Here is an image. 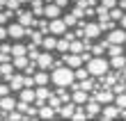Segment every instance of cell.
Returning <instances> with one entry per match:
<instances>
[{
	"mask_svg": "<svg viewBox=\"0 0 126 121\" xmlns=\"http://www.w3.org/2000/svg\"><path fill=\"white\" fill-rule=\"evenodd\" d=\"M73 80H76V75H73L71 66H66V64L53 66V71H50V82H53L55 87H71Z\"/></svg>",
	"mask_w": 126,
	"mask_h": 121,
	"instance_id": "cell-1",
	"label": "cell"
},
{
	"mask_svg": "<svg viewBox=\"0 0 126 121\" xmlns=\"http://www.w3.org/2000/svg\"><path fill=\"white\" fill-rule=\"evenodd\" d=\"M87 71H90V75H94V78H101V75H106L110 71V59H106L103 55H92V59L85 64Z\"/></svg>",
	"mask_w": 126,
	"mask_h": 121,
	"instance_id": "cell-2",
	"label": "cell"
},
{
	"mask_svg": "<svg viewBox=\"0 0 126 121\" xmlns=\"http://www.w3.org/2000/svg\"><path fill=\"white\" fill-rule=\"evenodd\" d=\"M78 25L83 27L85 37H87V39H92V41H96V39L103 34V32H101V25H99V21H96V23H90V21H78Z\"/></svg>",
	"mask_w": 126,
	"mask_h": 121,
	"instance_id": "cell-3",
	"label": "cell"
},
{
	"mask_svg": "<svg viewBox=\"0 0 126 121\" xmlns=\"http://www.w3.org/2000/svg\"><path fill=\"white\" fill-rule=\"evenodd\" d=\"M92 98H96L101 105H106V103H112V101H115V92H112L110 87H101V85H99V87L92 92Z\"/></svg>",
	"mask_w": 126,
	"mask_h": 121,
	"instance_id": "cell-4",
	"label": "cell"
},
{
	"mask_svg": "<svg viewBox=\"0 0 126 121\" xmlns=\"http://www.w3.org/2000/svg\"><path fill=\"white\" fill-rule=\"evenodd\" d=\"M119 114H122V110L115 105V101L112 103H106L101 108V114H99V119H103V121H112V119H119Z\"/></svg>",
	"mask_w": 126,
	"mask_h": 121,
	"instance_id": "cell-5",
	"label": "cell"
},
{
	"mask_svg": "<svg viewBox=\"0 0 126 121\" xmlns=\"http://www.w3.org/2000/svg\"><path fill=\"white\" fill-rule=\"evenodd\" d=\"M7 37H9V39L21 41V39L25 37V25H21L18 21H9V23H7Z\"/></svg>",
	"mask_w": 126,
	"mask_h": 121,
	"instance_id": "cell-6",
	"label": "cell"
},
{
	"mask_svg": "<svg viewBox=\"0 0 126 121\" xmlns=\"http://www.w3.org/2000/svg\"><path fill=\"white\" fill-rule=\"evenodd\" d=\"M66 30H69V27H66V23L62 21V16H57V18H50V21H48V32H50V34L62 37Z\"/></svg>",
	"mask_w": 126,
	"mask_h": 121,
	"instance_id": "cell-7",
	"label": "cell"
},
{
	"mask_svg": "<svg viewBox=\"0 0 126 121\" xmlns=\"http://www.w3.org/2000/svg\"><path fill=\"white\" fill-rule=\"evenodd\" d=\"M37 62V69H44V71H48V69H53V55H50V50H41L39 53V57L34 59Z\"/></svg>",
	"mask_w": 126,
	"mask_h": 121,
	"instance_id": "cell-8",
	"label": "cell"
},
{
	"mask_svg": "<svg viewBox=\"0 0 126 121\" xmlns=\"http://www.w3.org/2000/svg\"><path fill=\"white\" fill-rule=\"evenodd\" d=\"M106 41H108V43H126V30H124V27H119V25L112 27V30L108 32Z\"/></svg>",
	"mask_w": 126,
	"mask_h": 121,
	"instance_id": "cell-9",
	"label": "cell"
},
{
	"mask_svg": "<svg viewBox=\"0 0 126 121\" xmlns=\"http://www.w3.org/2000/svg\"><path fill=\"white\" fill-rule=\"evenodd\" d=\"M60 59H62V64L71 66V69H78V66H83V57H80L78 53H62Z\"/></svg>",
	"mask_w": 126,
	"mask_h": 121,
	"instance_id": "cell-10",
	"label": "cell"
},
{
	"mask_svg": "<svg viewBox=\"0 0 126 121\" xmlns=\"http://www.w3.org/2000/svg\"><path fill=\"white\" fill-rule=\"evenodd\" d=\"M16 16H18V23H21V25H25V27H34L37 16H34L30 9H18V12H16Z\"/></svg>",
	"mask_w": 126,
	"mask_h": 121,
	"instance_id": "cell-11",
	"label": "cell"
},
{
	"mask_svg": "<svg viewBox=\"0 0 126 121\" xmlns=\"http://www.w3.org/2000/svg\"><path fill=\"white\" fill-rule=\"evenodd\" d=\"M44 16H46L48 21H50V18L62 16V7H60V5H55L53 0H50V2H44Z\"/></svg>",
	"mask_w": 126,
	"mask_h": 121,
	"instance_id": "cell-12",
	"label": "cell"
},
{
	"mask_svg": "<svg viewBox=\"0 0 126 121\" xmlns=\"http://www.w3.org/2000/svg\"><path fill=\"white\" fill-rule=\"evenodd\" d=\"M101 108H103V105L96 101V98H92V96H90V101L85 103V112H87V117H90V119L99 117V114H101Z\"/></svg>",
	"mask_w": 126,
	"mask_h": 121,
	"instance_id": "cell-13",
	"label": "cell"
},
{
	"mask_svg": "<svg viewBox=\"0 0 126 121\" xmlns=\"http://www.w3.org/2000/svg\"><path fill=\"white\" fill-rule=\"evenodd\" d=\"M90 92H85V89H71V101L76 105H85L87 101H90Z\"/></svg>",
	"mask_w": 126,
	"mask_h": 121,
	"instance_id": "cell-14",
	"label": "cell"
},
{
	"mask_svg": "<svg viewBox=\"0 0 126 121\" xmlns=\"http://www.w3.org/2000/svg\"><path fill=\"white\" fill-rule=\"evenodd\" d=\"M57 114H55V110L50 108L48 103H44V105H39L37 108V119H55Z\"/></svg>",
	"mask_w": 126,
	"mask_h": 121,
	"instance_id": "cell-15",
	"label": "cell"
},
{
	"mask_svg": "<svg viewBox=\"0 0 126 121\" xmlns=\"http://www.w3.org/2000/svg\"><path fill=\"white\" fill-rule=\"evenodd\" d=\"M7 85H9L12 92H21L23 89V73H14L9 80H7Z\"/></svg>",
	"mask_w": 126,
	"mask_h": 121,
	"instance_id": "cell-16",
	"label": "cell"
},
{
	"mask_svg": "<svg viewBox=\"0 0 126 121\" xmlns=\"http://www.w3.org/2000/svg\"><path fill=\"white\" fill-rule=\"evenodd\" d=\"M16 98H14L12 94H7V96H2V98H0V110H5V112H12L14 108H16Z\"/></svg>",
	"mask_w": 126,
	"mask_h": 121,
	"instance_id": "cell-17",
	"label": "cell"
},
{
	"mask_svg": "<svg viewBox=\"0 0 126 121\" xmlns=\"http://www.w3.org/2000/svg\"><path fill=\"white\" fill-rule=\"evenodd\" d=\"M55 46H57V37H55V34H50V32H48V34H44V39H41V48L53 53Z\"/></svg>",
	"mask_w": 126,
	"mask_h": 121,
	"instance_id": "cell-18",
	"label": "cell"
},
{
	"mask_svg": "<svg viewBox=\"0 0 126 121\" xmlns=\"http://www.w3.org/2000/svg\"><path fill=\"white\" fill-rule=\"evenodd\" d=\"M14 73H16V69H14L12 59H9V62H2V64H0V75H2V80H5V82L9 80Z\"/></svg>",
	"mask_w": 126,
	"mask_h": 121,
	"instance_id": "cell-19",
	"label": "cell"
},
{
	"mask_svg": "<svg viewBox=\"0 0 126 121\" xmlns=\"http://www.w3.org/2000/svg\"><path fill=\"white\" fill-rule=\"evenodd\" d=\"M32 78H34V85H48V82H50L48 71H44V69H37L32 73Z\"/></svg>",
	"mask_w": 126,
	"mask_h": 121,
	"instance_id": "cell-20",
	"label": "cell"
},
{
	"mask_svg": "<svg viewBox=\"0 0 126 121\" xmlns=\"http://www.w3.org/2000/svg\"><path fill=\"white\" fill-rule=\"evenodd\" d=\"M12 64H14L16 71H23L25 66L30 64V57H28V55H16V57H12Z\"/></svg>",
	"mask_w": 126,
	"mask_h": 121,
	"instance_id": "cell-21",
	"label": "cell"
},
{
	"mask_svg": "<svg viewBox=\"0 0 126 121\" xmlns=\"http://www.w3.org/2000/svg\"><path fill=\"white\" fill-rule=\"evenodd\" d=\"M25 37H30V41H32V43H37V46H41L44 32H39V30H34V27H25Z\"/></svg>",
	"mask_w": 126,
	"mask_h": 121,
	"instance_id": "cell-22",
	"label": "cell"
},
{
	"mask_svg": "<svg viewBox=\"0 0 126 121\" xmlns=\"http://www.w3.org/2000/svg\"><path fill=\"white\" fill-rule=\"evenodd\" d=\"M34 87H23L18 92V101H28V103H34Z\"/></svg>",
	"mask_w": 126,
	"mask_h": 121,
	"instance_id": "cell-23",
	"label": "cell"
},
{
	"mask_svg": "<svg viewBox=\"0 0 126 121\" xmlns=\"http://www.w3.org/2000/svg\"><path fill=\"white\" fill-rule=\"evenodd\" d=\"M126 64V55L122 53V55H115V57H110V69H115V71H122V66Z\"/></svg>",
	"mask_w": 126,
	"mask_h": 121,
	"instance_id": "cell-24",
	"label": "cell"
},
{
	"mask_svg": "<svg viewBox=\"0 0 126 121\" xmlns=\"http://www.w3.org/2000/svg\"><path fill=\"white\" fill-rule=\"evenodd\" d=\"M69 39H66V37L62 34L60 37V39H57V46H55V53H60V55H62V53H69Z\"/></svg>",
	"mask_w": 126,
	"mask_h": 121,
	"instance_id": "cell-25",
	"label": "cell"
},
{
	"mask_svg": "<svg viewBox=\"0 0 126 121\" xmlns=\"http://www.w3.org/2000/svg\"><path fill=\"white\" fill-rule=\"evenodd\" d=\"M124 53V43H110L108 50H106V55L108 57H115V55H122Z\"/></svg>",
	"mask_w": 126,
	"mask_h": 121,
	"instance_id": "cell-26",
	"label": "cell"
},
{
	"mask_svg": "<svg viewBox=\"0 0 126 121\" xmlns=\"http://www.w3.org/2000/svg\"><path fill=\"white\" fill-rule=\"evenodd\" d=\"M30 12L34 14L37 18L44 16V2H41V0H32V2H30Z\"/></svg>",
	"mask_w": 126,
	"mask_h": 121,
	"instance_id": "cell-27",
	"label": "cell"
},
{
	"mask_svg": "<svg viewBox=\"0 0 126 121\" xmlns=\"http://www.w3.org/2000/svg\"><path fill=\"white\" fill-rule=\"evenodd\" d=\"M16 55H28V46L25 43H14L12 46V57H16Z\"/></svg>",
	"mask_w": 126,
	"mask_h": 121,
	"instance_id": "cell-28",
	"label": "cell"
},
{
	"mask_svg": "<svg viewBox=\"0 0 126 121\" xmlns=\"http://www.w3.org/2000/svg\"><path fill=\"white\" fill-rule=\"evenodd\" d=\"M99 25H101V32H110L112 27H117V21L106 18V21H99Z\"/></svg>",
	"mask_w": 126,
	"mask_h": 121,
	"instance_id": "cell-29",
	"label": "cell"
},
{
	"mask_svg": "<svg viewBox=\"0 0 126 121\" xmlns=\"http://www.w3.org/2000/svg\"><path fill=\"white\" fill-rule=\"evenodd\" d=\"M28 57H30L32 62H34L37 57H39V46H37V43H32V41L28 43Z\"/></svg>",
	"mask_w": 126,
	"mask_h": 121,
	"instance_id": "cell-30",
	"label": "cell"
},
{
	"mask_svg": "<svg viewBox=\"0 0 126 121\" xmlns=\"http://www.w3.org/2000/svg\"><path fill=\"white\" fill-rule=\"evenodd\" d=\"M115 105L119 110H126V92H122V94H115Z\"/></svg>",
	"mask_w": 126,
	"mask_h": 121,
	"instance_id": "cell-31",
	"label": "cell"
},
{
	"mask_svg": "<svg viewBox=\"0 0 126 121\" xmlns=\"http://www.w3.org/2000/svg\"><path fill=\"white\" fill-rule=\"evenodd\" d=\"M108 14H110V18H112V21H119L122 14H124V9H122V7H112V9H108Z\"/></svg>",
	"mask_w": 126,
	"mask_h": 121,
	"instance_id": "cell-32",
	"label": "cell"
},
{
	"mask_svg": "<svg viewBox=\"0 0 126 121\" xmlns=\"http://www.w3.org/2000/svg\"><path fill=\"white\" fill-rule=\"evenodd\" d=\"M62 21L66 23V27H73V25H78V21H80V18H76L73 14H66V16H62Z\"/></svg>",
	"mask_w": 126,
	"mask_h": 121,
	"instance_id": "cell-33",
	"label": "cell"
},
{
	"mask_svg": "<svg viewBox=\"0 0 126 121\" xmlns=\"http://www.w3.org/2000/svg\"><path fill=\"white\" fill-rule=\"evenodd\" d=\"M71 14H73L76 18H85V7H83V5H76V7L71 9Z\"/></svg>",
	"mask_w": 126,
	"mask_h": 121,
	"instance_id": "cell-34",
	"label": "cell"
},
{
	"mask_svg": "<svg viewBox=\"0 0 126 121\" xmlns=\"http://www.w3.org/2000/svg\"><path fill=\"white\" fill-rule=\"evenodd\" d=\"M99 5L106 9H112V7H117V0H99Z\"/></svg>",
	"mask_w": 126,
	"mask_h": 121,
	"instance_id": "cell-35",
	"label": "cell"
},
{
	"mask_svg": "<svg viewBox=\"0 0 126 121\" xmlns=\"http://www.w3.org/2000/svg\"><path fill=\"white\" fill-rule=\"evenodd\" d=\"M5 39H9L7 37V25H0V41H5Z\"/></svg>",
	"mask_w": 126,
	"mask_h": 121,
	"instance_id": "cell-36",
	"label": "cell"
},
{
	"mask_svg": "<svg viewBox=\"0 0 126 121\" xmlns=\"http://www.w3.org/2000/svg\"><path fill=\"white\" fill-rule=\"evenodd\" d=\"M9 59H12L9 53H2V50H0V64H2V62H9Z\"/></svg>",
	"mask_w": 126,
	"mask_h": 121,
	"instance_id": "cell-37",
	"label": "cell"
},
{
	"mask_svg": "<svg viewBox=\"0 0 126 121\" xmlns=\"http://www.w3.org/2000/svg\"><path fill=\"white\" fill-rule=\"evenodd\" d=\"M117 25H119V27H124V30H126V12L122 14V18H119V21H117Z\"/></svg>",
	"mask_w": 126,
	"mask_h": 121,
	"instance_id": "cell-38",
	"label": "cell"
},
{
	"mask_svg": "<svg viewBox=\"0 0 126 121\" xmlns=\"http://www.w3.org/2000/svg\"><path fill=\"white\" fill-rule=\"evenodd\" d=\"M53 2H55V5H60V7H62V9H64V7H66V5H69V0H53Z\"/></svg>",
	"mask_w": 126,
	"mask_h": 121,
	"instance_id": "cell-39",
	"label": "cell"
},
{
	"mask_svg": "<svg viewBox=\"0 0 126 121\" xmlns=\"http://www.w3.org/2000/svg\"><path fill=\"white\" fill-rule=\"evenodd\" d=\"M117 7H122V9L126 12V0H117Z\"/></svg>",
	"mask_w": 126,
	"mask_h": 121,
	"instance_id": "cell-40",
	"label": "cell"
},
{
	"mask_svg": "<svg viewBox=\"0 0 126 121\" xmlns=\"http://www.w3.org/2000/svg\"><path fill=\"white\" fill-rule=\"evenodd\" d=\"M18 2H21V5H30L32 0H18Z\"/></svg>",
	"mask_w": 126,
	"mask_h": 121,
	"instance_id": "cell-41",
	"label": "cell"
},
{
	"mask_svg": "<svg viewBox=\"0 0 126 121\" xmlns=\"http://www.w3.org/2000/svg\"><path fill=\"white\" fill-rule=\"evenodd\" d=\"M5 2H7V0H0V9H5Z\"/></svg>",
	"mask_w": 126,
	"mask_h": 121,
	"instance_id": "cell-42",
	"label": "cell"
},
{
	"mask_svg": "<svg viewBox=\"0 0 126 121\" xmlns=\"http://www.w3.org/2000/svg\"><path fill=\"white\" fill-rule=\"evenodd\" d=\"M122 73H124V75H126V64H124V66H122Z\"/></svg>",
	"mask_w": 126,
	"mask_h": 121,
	"instance_id": "cell-43",
	"label": "cell"
},
{
	"mask_svg": "<svg viewBox=\"0 0 126 121\" xmlns=\"http://www.w3.org/2000/svg\"><path fill=\"white\" fill-rule=\"evenodd\" d=\"M69 2H73V5H76V2H83V0H69Z\"/></svg>",
	"mask_w": 126,
	"mask_h": 121,
	"instance_id": "cell-44",
	"label": "cell"
},
{
	"mask_svg": "<svg viewBox=\"0 0 126 121\" xmlns=\"http://www.w3.org/2000/svg\"><path fill=\"white\" fill-rule=\"evenodd\" d=\"M0 82H2V75H0Z\"/></svg>",
	"mask_w": 126,
	"mask_h": 121,
	"instance_id": "cell-45",
	"label": "cell"
}]
</instances>
